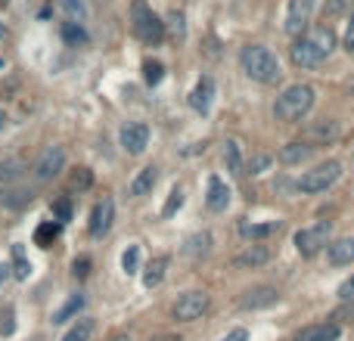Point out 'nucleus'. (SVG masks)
Listing matches in <instances>:
<instances>
[{"label": "nucleus", "mask_w": 354, "mask_h": 341, "mask_svg": "<svg viewBox=\"0 0 354 341\" xmlns=\"http://www.w3.org/2000/svg\"><path fill=\"white\" fill-rule=\"evenodd\" d=\"M3 124H6V115H3V109H0V130H3Z\"/></svg>", "instance_id": "46"}, {"label": "nucleus", "mask_w": 354, "mask_h": 341, "mask_svg": "<svg viewBox=\"0 0 354 341\" xmlns=\"http://www.w3.org/2000/svg\"><path fill=\"white\" fill-rule=\"evenodd\" d=\"M56 236H59V224H53V220H47V224H41V226H37V233H35V242L41 245V249H50Z\"/></svg>", "instance_id": "28"}, {"label": "nucleus", "mask_w": 354, "mask_h": 341, "mask_svg": "<svg viewBox=\"0 0 354 341\" xmlns=\"http://www.w3.org/2000/svg\"><path fill=\"white\" fill-rule=\"evenodd\" d=\"M212 97H214V81L205 75V78L196 81L193 93H189V106H193L196 112H202V115H205V112L212 109Z\"/></svg>", "instance_id": "17"}, {"label": "nucleus", "mask_w": 354, "mask_h": 341, "mask_svg": "<svg viewBox=\"0 0 354 341\" xmlns=\"http://www.w3.org/2000/svg\"><path fill=\"white\" fill-rule=\"evenodd\" d=\"M268 261H270V249H268V245H249L245 251H239V255L233 257V267L255 270V267H261V264H268Z\"/></svg>", "instance_id": "16"}, {"label": "nucleus", "mask_w": 354, "mask_h": 341, "mask_svg": "<svg viewBox=\"0 0 354 341\" xmlns=\"http://www.w3.org/2000/svg\"><path fill=\"white\" fill-rule=\"evenodd\" d=\"M326 261L333 267H345V264H354V236L336 239V242L326 245Z\"/></svg>", "instance_id": "15"}, {"label": "nucleus", "mask_w": 354, "mask_h": 341, "mask_svg": "<svg viewBox=\"0 0 354 341\" xmlns=\"http://www.w3.org/2000/svg\"><path fill=\"white\" fill-rule=\"evenodd\" d=\"M205 205L208 211H227L230 205V186H227L221 177H208V193H205Z\"/></svg>", "instance_id": "13"}, {"label": "nucleus", "mask_w": 354, "mask_h": 341, "mask_svg": "<svg viewBox=\"0 0 354 341\" xmlns=\"http://www.w3.org/2000/svg\"><path fill=\"white\" fill-rule=\"evenodd\" d=\"M118 140H122V149L128 155H140L143 149L149 146V128L143 121H131V124H124L122 128Z\"/></svg>", "instance_id": "11"}, {"label": "nucleus", "mask_w": 354, "mask_h": 341, "mask_svg": "<svg viewBox=\"0 0 354 341\" xmlns=\"http://www.w3.org/2000/svg\"><path fill=\"white\" fill-rule=\"evenodd\" d=\"M165 28L171 31V37L174 41H183L187 37V19H183V12H168V22H165Z\"/></svg>", "instance_id": "31"}, {"label": "nucleus", "mask_w": 354, "mask_h": 341, "mask_svg": "<svg viewBox=\"0 0 354 341\" xmlns=\"http://www.w3.org/2000/svg\"><path fill=\"white\" fill-rule=\"evenodd\" d=\"M91 183H93V174H91L87 168H78V174L72 177V186H75V189H87Z\"/></svg>", "instance_id": "38"}, {"label": "nucleus", "mask_w": 354, "mask_h": 341, "mask_svg": "<svg viewBox=\"0 0 354 341\" xmlns=\"http://www.w3.org/2000/svg\"><path fill=\"white\" fill-rule=\"evenodd\" d=\"M16 332V311L10 304L0 307V335H12Z\"/></svg>", "instance_id": "35"}, {"label": "nucleus", "mask_w": 354, "mask_h": 341, "mask_svg": "<svg viewBox=\"0 0 354 341\" xmlns=\"http://www.w3.org/2000/svg\"><path fill=\"white\" fill-rule=\"evenodd\" d=\"M339 298H342V301H351V304H354V276H351V280H345L342 286H339Z\"/></svg>", "instance_id": "42"}, {"label": "nucleus", "mask_w": 354, "mask_h": 341, "mask_svg": "<svg viewBox=\"0 0 354 341\" xmlns=\"http://www.w3.org/2000/svg\"><path fill=\"white\" fill-rule=\"evenodd\" d=\"M143 78H147V84H159L162 78H165V66L162 62H156V59H147L143 62Z\"/></svg>", "instance_id": "33"}, {"label": "nucleus", "mask_w": 354, "mask_h": 341, "mask_svg": "<svg viewBox=\"0 0 354 341\" xmlns=\"http://www.w3.org/2000/svg\"><path fill=\"white\" fill-rule=\"evenodd\" d=\"M84 311V295L81 292H75V295H68V301L59 307V311L53 313V326H59V323H68V320H75L78 313Z\"/></svg>", "instance_id": "21"}, {"label": "nucleus", "mask_w": 354, "mask_h": 341, "mask_svg": "<svg viewBox=\"0 0 354 341\" xmlns=\"http://www.w3.org/2000/svg\"><path fill=\"white\" fill-rule=\"evenodd\" d=\"M239 66H243V72L249 75L252 81H258V84H277V81L283 78L280 59H277V53L270 47H264V43H249V47H243Z\"/></svg>", "instance_id": "2"}, {"label": "nucleus", "mask_w": 354, "mask_h": 341, "mask_svg": "<svg viewBox=\"0 0 354 341\" xmlns=\"http://www.w3.org/2000/svg\"><path fill=\"white\" fill-rule=\"evenodd\" d=\"M149 341H180V335H156V338H149Z\"/></svg>", "instance_id": "44"}, {"label": "nucleus", "mask_w": 354, "mask_h": 341, "mask_svg": "<svg viewBox=\"0 0 354 341\" xmlns=\"http://www.w3.org/2000/svg\"><path fill=\"white\" fill-rule=\"evenodd\" d=\"M131 31H134L143 43H162V37H165V22H162L143 0H134V6H131Z\"/></svg>", "instance_id": "4"}, {"label": "nucleus", "mask_w": 354, "mask_h": 341, "mask_svg": "<svg viewBox=\"0 0 354 341\" xmlns=\"http://www.w3.org/2000/svg\"><path fill=\"white\" fill-rule=\"evenodd\" d=\"M62 168H66V149L47 146L35 162V177L37 180H53V177H59Z\"/></svg>", "instance_id": "9"}, {"label": "nucleus", "mask_w": 354, "mask_h": 341, "mask_svg": "<svg viewBox=\"0 0 354 341\" xmlns=\"http://www.w3.org/2000/svg\"><path fill=\"white\" fill-rule=\"evenodd\" d=\"M122 270L128 276H134L137 270H140V245H128V249L122 251Z\"/></svg>", "instance_id": "29"}, {"label": "nucleus", "mask_w": 354, "mask_h": 341, "mask_svg": "<svg viewBox=\"0 0 354 341\" xmlns=\"http://www.w3.org/2000/svg\"><path fill=\"white\" fill-rule=\"evenodd\" d=\"M280 220H270V224H243V233L249 239H264V236H274V233H280Z\"/></svg>", "instance_id": "26"}, {"label": "nucleus", "mask_w": 354, "mask_h": 341, "mask_svg": "<svg viewBox=\"0 0 354 341\" xmlns=\"http://www.w3.org/2000/svg\"><path fill=\"white\" fill-rule=\"evenodd\" d=\"M314 10H317V0H289V6H286V22H283L286 35L299 37L301 31L308 28V22H311Z\"/></svg>", "instance_id": "7"}, {"label": "nucleus", "mask_w": 354, "mask_h": 341, "mask_svg": "<svg viewBox=\"0 0 354 341\" xmlns=\"http://www.w3.org/2000/svg\"><path fill=\"white\" fill-rule=\"evenodd\" d=\"M342 335V326L339 323H314V326H305V329L295 332V341H336Z\"/></svg>", "instance_id": "14"}, {"label": "nucleus", "mask_w": 354, "mask_h": 341, "mask_svg": "<svg viewBox=\"0 0 354 341\" xmlns=\"http://www.w3.org/2000/svg\"><path fill=\"white\" fill-rule=\"evenodd\" d=\"M330 233H333V226L326 224V220H317V224H311V226H301V230L295 233V249H299V255L314 257L317 251H324L326 245H330Z\"/></svg>", "instance_id": "6"}, {"label": "nucleus", "mask_w": 354, "mask_h": 341, "mask_svg": "<svg viewBox=\"0 0 354 341\" xmlns=\"http://www.w3.org/2000/svg\"><path fill=\"white\" fill-rule=\"evenodd\" d=\"M277 298H280V292H277V289H270V286H258V289H252V292H245L239 304H243L245 311H258V307H270V304H277Z\"/></svg>", "instance_id": "18"}, {"label": "nucleus", "mask_w": 354, "mask_h": 341, "mask_svg": "<svg viewBox=\"0 0 354 341\" xmlns=\"http://www.w3.org/2000/svg\"><path fill=\"white\" fill-rule=\"evenodd\" d=\"M249 168H252V174H264V170L270 168V155H255V159L249 162Z\"/></svg>", "instance_id": "39"}, {"label": "nucleus", "mask_w": 354, "mask_h": 341, "mask_svg": "<svg viewBox=\"0 0 354 341\" xmlns=\"http://www.w3.org/2000/svg\"><path fill=\"white\" fill-rule=\"evenodd\" d=\"M109 341H131L128 335H115V338H109Z\"/></svg>", "instance_id": "47"}, {"label": "nucleus", "mask_w": 354, "mask_h": 341, "mask_svg": "<svg viewBox=\"0 0 354 341\" xmlns=\"http://www.w3.org/2000/svg\"><path fill=\"white\" fill-rule=\"evenodd\" d=\"M91 335H93V320H78L62 341H91Z\"/></svg>", "instance_id": "30"}, {"label": "nucleus", "mask_w": 354, "mask_h": 341, "mask_svg": "<svg viewBox=\"0 0 354 341\" xmlns=\"http://www.w3.org/2000/svg\"><path fill=\"white\" fill-rule=\"evenodd\" d=\"M62 37H66L68 43H84L87 31H84V25L81 22H72V19H68V22H62Z\"/></svg>", "instance_id": "32"}, {"label": "nucleus", "mask_w": 354, "mask_h": 341, "mask_svg": "<svg viewBox=\"0 0 354 341\" xmlns=\"http://www.w3.org/2000/svg\"><path fill=\"white\" fill-rule=\"evenodd\" d=\"M339 177H342V162H324V165H314L311 170H305V174L299 177V189L308 195L326 193Z\"/></svg>", "instance_id": "5"}, {"label": "nucleus", "mask_w": 354, "mask_h": 341, "mask_svg": "<svg viewBox=\"0 0 354 341\" xmlns=\"http://www.w3.org/2000/svg\"><path fill=\"white\" fill-rule=\"evenodd\" d=\"M53 214H56V224H62V220L72 217V205H68V199L53 202Z\"/></svg>", "instance_id": "37"}, {"label": "nucleus", "mask_w": 354, "mask_h": 341, "mask_svg": "<svg viewBox=\"0 0 354 341\" xmlns=\"http://www.w3.org/2000/svg\"><path fill=\"white\" fill-rule=\"evenodd\" d=\"M311 153H314L311 143L292 140V143H286V146L280 149V162H283V165H301V162L311 159Z\"/></svg>", "instance_id": "19"}, {"label": "nucleus", "mask_w": 354, "mask_h": 341, "mask_svg": "<svg viewBox=\"0 0 354 341\" xmlns=\"http://www.w3.org/2000/svg\"><path fill=\"white\" fill-rule=\"evenodd\" d=\"M336 31L330 28V25H320V28H305L299 37H295V43L289 47V56H292V62L299 68H317L320 62H326L333 56V50H336Z\"/></svg>", "instance_id": "1"}, {"label": "nucleus", "mask_w": 354, "mask_h": 341, "mask_svg": "<svg viewBox=\"0 0 354 341\" xmlns=\"http://www.w3.org/2000/svg\"><path fill=\"white\" fill-rule=\"evenodd\" d=\"M245 338H249V332L245 329H233V332H227L221 341H245Z\"/></svg>", "instance_id": "43"}, {"label": "nucleus", "mask_w": 354, "mask_h": 341, "mask_svg": "<svg viewBox=\"0 0 354 341\" xmlns=\"http://www.w3.org/2000/svg\"><path fill=\"white\" fill-rule=\"evenodd\" d=\"M22 159H3L0 162V183H12V180H19L22 177Z\"/></svg>", "instance_id": "27"}, {"label": "nucleus", "mask_w": 354, "mask_h": 341, "mask_svg": "<svg viewBox=\"0 0 354 341\" xmlns=\"http://www.w3.org/2000/svg\"><path fill=\"white\" fill-rule=\"evenodd\" d=\"M224 162H227V170L233 177H243L245 168H243V153H239V143L236 140H227L224 143Z\"/></svg>", "instance_id": "23"}, {"label": "nucleus", "mask_w": 354, "mask_h": 341, "mask_svg": "<svg viewBox=\"0 0 354 341\" xmlns=\"http://www.w3.org/2000/svg\"><path fill=\"white\" fill-rule=\"evenodd\" d=\"M183 205V189L180 186H174L171 193H168V202H165V208H162V217H171V214L177 211V208Z\"/></svg>", "instance_id": "36"}, {"label": "nucleus", "mask_w": 354, "mask_h": 341, "mask_svg": "<svg viewBox=\"0 0 354 341\" xmlns=\"http://www.w3.org/2000/svg\"><path fill=\"white\" fill-rule=\"evenodd\" d=\"M208 304H212V301H208L205 292H183L174 304V320H180V323H193V320H199L202 313L208 311Z\"/></svg>", "instance_id": "8"}, {"label": "nucleus", "mask_w": 354, "mask_h": 341, "mask_svg": "<svg viewBox=\"0 0 354 341\" xmlns=\"http://www.w3.org/2000/svg\"><path fill=\"white\" fill-rule=\"evenodd\" d=\"M342 47L348 50V53H354V12H351L348 25H345V37H342Z\"/></svg>", "instance_id": "40"}, {"label": "nucleus", "mask_w": 354, "mask_h": 341, "mask_svg": "<svg viewBox=\"0 0 354 341\" xmlns=\"http://www.w3.org/2000/svg\"><path fill=\"white\" fill-rule=\"evenodd\" d=\"M165 270H168V257H165V255L153 257V261L147 264V270H143V286H147V289H156L162 280H165Z\"/></svg>", "instance_id": "22"}, {"label": "nucleus", "mask_w": 354, "mask_h": 341, "mask_svg": "<svg viewBox=\"0 0 354 341\" xmlns=\"http://www.w3.org/2000/svg\"><path fill=\"white\" fill-rule=\"evenodd\" d=\"M339 134H342V124L336 118H320V121H311L305 128V143H311L317 149V146H326V143H336Z\"/></svg>", "instance_id": "10"}, {"label": "nucleus", "mask_w": 354, "mask_h": 341, "mask_svg": "<svg viewBox=\"0 0 354 341\" xmlns=\"http://www.w3.org/2000/svg\"><path fill=\"white\" fill-rule=\"evenodd\" d=\"M208 245H212V236H208V233H202V236H189L187 239V249H183V251L196 257V255H205Z\"/></svg>", "instance_id": "34"}, {"label": "nucleus", "mask_w": 354, "mask_h": 341, "mask_svg": "<svg viewBox=\"0 0 354 341\" xmlns=\"http://www.w3.org/2000/svg\"><path fill=\"white\" fill-rule=\"evenodd\" d=\"M6 276H10V267H6V264H0V282H3Z\"/></svg>", "instance_id": "45"}, {"label": "nucleus", "mask_w": 354, "mask_h": 341, "mask_svg": "<svg viewBox=\"0 0 354 341\" xmlns=\"http://www.w3.org/2000/svg\"><path fill=\"white\" fill-rule=\"evenodd\" d=\"M156 183H159V168H156V165L140 168V174L131 180V195H137V199H140V195H149Z\"/></svg>", "instance_id": "20"}, {"label": "nucleus", "mask_w": 354, "mask_h": 341, "mask_svg": "<svg viewBox=\"0 0 354 341\" xmlns=\"http://www.w3.org/2000/svg\"><path fill=\"white\" fill-rule=\"evenodd\" d=\"M59 3V10L66 12L72 22H84L87 19V0H56Z\"/></svg>", "instance_id": "25"}, {"label": "nucleus", "mask_w": 354, "mask_h": 341, "mask_svg": "<svg viewBox=\"0 0 354 341\" xmlns=\"http://www.w3.org/2000/svg\"><path fill=\"white\" fill-rule=\"evenodd\" d=\"M12 276L16 280H28L31 276V261H28V255H25V245H12Z\"/></svg>", "instance_id": "24"}, {"label": "nucleus", "mask_w": 354, "mask_h": 341, "mask_svg": "<svg viewBox=\"0 0 354 341\" xmlns=\"http://www.w3.org/2000/svg\"><path fill=\"white\" fill-rule=\"evenodd\" d=\"M112 217H115V202H112V199H100L97 205H93V211H91V224H87L91 236L93 239L106 236V233L112 230Z\"/></svg>", "instance_id": "12"}, {"label": "nucleus", "mask_w": 354, "mask_h": 341, "mask_svg": "<svg viewBox=\"0 0 354 341\" xmlns=\"http://www.w3.org/2000/svg\"><path fill=\"white\" fill-rule=\"evenodd\" d=\"M311 106H314V87L311 84H292V87H286V90L277 97L274 115L280 118V121H286V124H295V121H301V118L311 112Z\"/></svg>", "instance_id": "3"}, {"label": "nucleus", "mask_w": 354, "mask_h": 341, "mask_svg": "<svg viewBox=\"0 0 354 341\" xmlns=\"http://www.w3.org/2000/svg\"><path fill=\"white\" fill-rule=\"evenodd\" d=\"M72 273H75V276H81V280H84V276L91 273V257H78V261L72 264Z\"/></svg>", "instance_id": "41"}]
</instances>
